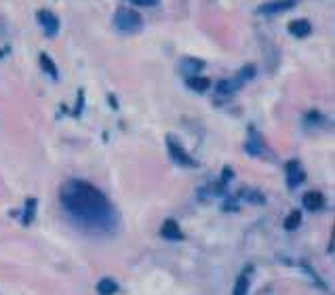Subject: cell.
Masks as SVG:
<instances>
[{
    "label": "cell",
    "instance_id": "obj_1",
    "mask_svg": "<svg viewBox=\"0 0 335 295\" xmlns=\"http://www.w3.org/2000/svg\"><path fill=\"white\" fill-rule=\"evenodd\" d=\"M63 209L78 226L93 232H110L116 228V213L101 192L88 182L70 179L59 192Z\"/></svg>",
    "mask_w": 335,
    "mask_h": 295
},
{
    "label": "cell",
    "instance_id": "obj_2",
    "mask_svg": "<svg viewBox=\"0 0 335 295\" xmlns=\"http://www.w3.org/2000/svg\"><path fill=\"white\" fill-rule=\"evenodd\" d=\"M114 25L124 34H133V32L141 28V17L131 9H118L116 15H114Z\"/></svg>",
    "mask_w": 335,
    "mask_h": 295
},
{
    "label": "cell",
    "instance_id": "obj_3",
    "mask_svg": "<svg viewBox=\"0 0 335 295\" xmlns=\"http://www.w3.org/2000/svg\"><path fill=\"white\" fill-rule=\"evenodd\" d=\"M167 146H169V154H171V158L175 160L177 165H181V166H196V160L190 156V154L183 150V148L177 144V139L173 137H169L167 139Z\"/></svg>",
    "mask_w": 335,
    "mask_h": 295
},
{
    "label": "cell",
    "instance_id": "obj_4",
    "mask_svg": "<svg viewBox=\"0 0 335 295\" xmlns=\"http://www.w3.org/2000/svg\"><path fill=\"white\" fill-rule=\"evenodd\" d=\"M295 4L297 0H268V2L257 6V13H262V15H276V13H284L293 9Z\"/></svg>",
    "mask_w": 335,
    "mask_h": 295
},
{
    "label": "cell",
    "instance_id": "obj_5",
    "mask_svg": "<svg viewBox=\"0 0 335 295\" xmlns=\"http://www.w3.org/2000/svg\"><path fill=\"white\" fill-rule=\"evenodd\" d=\"M38 23L42 25V30L47 36H55L57 32H59V19H57L55 13H51L47 9L38 11Z\"/></svg>",
    "mask_w": 335,
    "mask_h": 295
},
{
    "label": "cell",
    "instance_id": "obj_6",
    "mask_svg": "<svg viewBox=\"0 0 335 295\" xmlns=\"http://www.w3.org/2000/svg\"><path fill=\"white\" fill-rule=\"evenodd\" d=\"M303 179H306V173H303L300 163H297V160H291V163L287 165V184H289V188H297V185H301Z\"/></svg>",
    "mask_w": 335,
    "mask_h": 295
},
{
    "label": "cell",
    "instance_id": "obj_7",
    "mask_svg": "<svg viewBox=\"0 0 335 295\" xmlns=\"http://www.w3.org/2000/svg\"><path fill=\"white\" fill-rule=\"evenodd\" d=\"M160 236L162 239H167V240H181L183 239V234H181V230H179V226H177L175 220H167L162 223Z\"/></svg>",
    "mask_w": 335,
    "mask_h": 295
},
{
    "label": "cell",
    "instance_id": "obj_8",
    "mask_svg": "<svg viewBox=\"0 0 335 295\" xmlns=\"http://www.w3.org/2000/svg\"><path fill=\"white\" fill-rule=\"evenodd\" d=\"M179 66H181V72H183V74L196 76L202 68H205V61H202V59H196V57H183Z\"/></svg>",
    "mask_w": 335,
    "mask_h": 295
},
{
    "label": "cell",
    "instance_id": "obj_9",
    "mask_svg": "<svg viewBox=\"0 0 335 295\" xmlns=\"http://www.w3.org/2000/svg\"><path fill=\"white\" fill-rule=\"evenodd\" d=\"M303 204H306V209H310V211H318V209L325 207V196H322L320 192H316V190L306 192V196H303Z\"/></svg>",
    "mask_w": 335,
    "mask_h": 295
},
{
    "label": "cell",
    "instance_id": "obj_10",
    "mask_svg": "<svg viewBox=\"0 0 335 295\" xmlns=\"http://www.w3.org/2000/svg\"><path fill=\"white\" fill-rule=\"evenodd\" d=\"M310 30H312V25H310L306 19H293V21L289 23V32L297 38H303L310 34Z\"/></svg>",
    "mask_w": 335,
    "mask_h": 295
},
{
    "label": "cell",
    "instance_id": "obj_11",
    "mask_svg": "<svg viewBox=\"0 0 335 295\" xmlns=\"http://www.w3.org/2000/svg\"><path fill=\"white\" fill-rule=\"evenodd\" d=\"M209 85H211L209 78H202V76H188V87L196 93H205L209 89Z\"/></svg>",
    "mask_w": 335,
    "mask_h": 295
},
{
    "label": "cell",
    "instance_id": "obj_12",
    "mask_svg": "<svg viewBox=\"0 0 335 295\" xmlns=\"http://www.w3.org/2000/svg\"><path fill=\"white\" fill-rule=\"evenodd\" d=\"M240 82H243V80H238V78L221 80L219 85H217V93L219 95H232L234 91H238V89H240Z\"/></svg>",
    "mask_w": 335,
    "mask_h": 295
},
{
    "label": "cell",
    "instance_id": "obj_13",
    "mask_svg": "<svg viewBox=\"0 0 335 295\" xmlns=\"http://www.w3.org/2000/svg\"><path fill=\"white\" fill-rule=\"evenodd\" d=\"M247 291H249V268L238 277L236 287H234V295H247Z\"/></svg>",
    "mask_w": 335,
    "mask_h": 295
},
{
    "label": "cell",
    "instance_id": "obj_14",
    "mask_svg": "<svg viewBox=\"0 0 335 295\" xmlns=\"http://www.w3.org/2000/svg\"><path fill=\"white\" fill-rule=\"evenodd\" d=\"M116 291H118V285L114 283L112 278L99 280V285H97V293H99V295H114Z\"/></svg>",
    "mask_w": 335,
    "mask_h": 295
},
{
    "label": "cell",
    "instance_id": "obj_15",
    "mask_svg": "<svg viewBox=\"0 0 335 295\" xmlns=\"http://www.w3.org/2000/svg\"><path fill=\"white\" fill-rule=\"evenodd\" d=\"M36 215V198H28L25 201V213H23V226H30Z\"/></svg>",
    "mask_w": 335,
    "mask_h": 295
},
{
    "label": "cell",
    "instance_id": "obj_16",
    "mask_svg": "<svg viewBox=\"0 0 335 295\" xmlns=\"http://www.w3.org/2000/svg\"><path fill=\"white\" fill-rule=\"evenodd\" d=\"M247 152L253 154V156H259L264 152V142L259 139V135H251V139L247 142Z\"/></svg>",
    "mask_w": 335,
    "mask_h": 295
},
{
    "label": "cell",
    "instance_id": "obj_17",
    "mask_svg": "<svg viewBox=\"0 0 335 295\" xmlns=\"http://www.w3.org/2000/svg\"><path fill=\"white\" fill-rule=\"evenodd\" d=\"M300 223H301V213H300V211H291L289 217L284 220V228H287V230H295V228H300Z\"/></svg>",
    "mask_w": 335,
    "mask_h": 295
},
{
    "label": "cell",
    "instance_id": "obj_18",
    "mask_svg": "<svg viewBox=\"0 0 335 295\" xmlns=\"http://www.w3.org/2000/svg\"><path fill=\"white\" fill-rule=\"evenodd\" d=\"M40 66H42V70L47 72L49 76H53V78H57V68H55V63L51 61V57L49 55H40Z\"/></svg>",
    "mask_w": 335,
    "mask_h": 295
},
{
    "label": "cell",
    "instance_id": "obj_19",
    "mask_svg": "<svg viewBox=\"0 0 335 295\" xmlns=\"http://www.w3.org/2000/svg\"><path fill=\"white\" fill-rule=\"evenodd\" d=\"M255 76V66H245L238 74V80H251Z\"/></svg>",
    "mask_w": 335,
    "mask_h": 295
},
{
    "label": "cell",
    "instance_id": "obj_20",
    "mask_svg": "<svg viewBox=\"0 0 335 295\" xmlns=\"http://www.w3.org/2000/svg\"><path fill=\"white\" fill-rule=\"evenodd\" d=\"M247 196H249V201H251V203H257V204H262V203H264V196L259 194V192H249Z\"/></svg>",
    "mask_w": 335,
    "mask_h": 295
},
{
    "label": "cell",
    "instance_id": "obj_21",
    "mask_svg": "<svg viewBox=\"0 0 335 295\" xmlns=\"http://www.w3.org/2000/svg\"><path fill=\"white\" fill-rule=\"evenodd\" d=\"M131 2H135V4H139V6H154L156 0H131Z\"/></svg>",
    "mask_w": 335,
    "mask_h": 295
}]
</instances>
